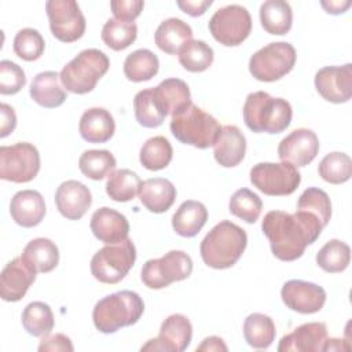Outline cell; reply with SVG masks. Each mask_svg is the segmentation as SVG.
<instances>
[{"label": "cell", "instance_id": "obj_1", "mask_svg": "<svg viewBox=\"0 0 352 352\" xmlns=\"http://www.w3.org/2000/svg\"><path fill=\"white\" fill-rule=\"evenodd\" d=\"M324 227L316 216L305 210L287 213L268 212L261 223L263 234L268 238L272 254L282 261L300 258L308 245H312Z\"/></svg>", "mask_w": 352, "mask_h": 352}, {"label": "cell", "instance_id": "obj_2", "mask_svg": "<svg viewBox=\"0 0 352 352\" xmlns=\"http://www.w3.org/2000/svg\"><path fill=\"white\" fill-rule=\"evenodd\" d=\"M248 245L245 230L230 220L217 223L202 239L199 252L204 263L214 270L232 267Z\"/></svg>", "mask_w": 352, "mask_h": 352}, {"label": "cell", "instance_id": "obj_3", "mask_svg": "<svg viewBox=\"0 0 352 352\" xmlns=\"http://www.w3.org/2000/svg\"><path fill=\"white\" fill-rule=\"evenodd\" d=\"M243 121L253 132L280 133L292 122L293 110L283 98H272L265 91H256L246 96L243 104Z\"/></svg>", "mask_w": 352, "mask_h": 352}, {"label": "cell", "instance_id": "obj_4", "mask_svg": "<svg viewBox=\"0 0 352 352\" xmlns=\"http://www.w3.org/2000/svg\"><path fill=\"white\" fill-rule=\"evenodd\" d=\"M144 312L142 297L131 290H121L99 300L92 311L95 327L103 333H116L121 327L135 324Z\"/></svg>", "mask_w": 352, "mask_h": 352}, {"label": "cell", "instance_id": "obj_5", "mask_svg": "<svg viewBox=\"0 0 352 352\" xmlns=\"http://www.w3.org/2000/svg\"><path fill=\"white\" fill-rule=\"evenodd\" d=\"M169 126L172 135L180 143L197 148H209L214 146L221 132L219 121L192 102L172 116Z\"/></svg>", "mask_w": 352, "mask_h": 352}, {"label": "cell", "instance_id": "obj_6", "mask_svg": "<svg viewBox=\"0 0 352 352\" xmlns=\"http://www.w3.org/2000/svg\"><path fill=\"white\" fill-rule=\"evenodd\" d=\"M110 60L107 55L96 48H88L74 56L60 70L63 87L73 94L82 95L91 92L96 82L107 73Z\"/></svg>", "mask_w": 352, "mask_h": 352}, {"label": "cell", "instance_id": "obj_7", "mask_svg": "<svg viewBox=\"0 0 352 352\" xmlns=\"http://www.w3.org/2000/svg\"><path fill=\"white\" fill-rule=\"evenodd\" d=\"M136 260V249L132 239L106 245L91 260V274L102 283L114 285L125 278Z\"/></svg>", "mask_w": 352, "mask_h": 352}, {"label": "cell", "instance_id": "obj_8", "mask_svg": "<svg viewBox=\"0 0 352 352\" xmlns=\"http://www.w3.org/2000/svg\"><path fill=\"white\" fill-rule=\"evenodd\" d=\"M296 58V50L290 43H270L250 56L249 72L258 81L272 82L292 72Z\"/></svg>", "mask_w": 352, "mask_h": 352}, {"label": "cell", "instance_id": "obj_9", "mask_svg": "<svg viewBox=\"0 0 352 352\" xmlns=\"http://www.w3.org/2000/svg\"><path fill=\"white\" fill-rule=\"evenodd\" d=\"M191 272V257L183 250H170L160 258L147 260L142 267L140 279L148 289H164L188 278Z\"/></svg>", "mask_w": 352, "mask_h": 352}, {"label": "cell", "instance_id": "obj_10", "mask_svg": "<svg viewBox=\"0 0 352 352\" xmlns=\"http://www.w3.org/2000/svg\"><path fill=\"white\" fill-rule=\"evenodd\" d=\"M250 182L265 195L283 197L297 190L301 175L289 162H258L250 169Z\"/></svg>", "mask_w": 352, "mask_h": 352}, {"label": "cell", "instance_id": "obj_11", "mask_svg": "<svg viewBox=\"0 0 352 352\" xmlns=\"http://www.w3.org/2000/svg\"><path fill=\"white\" fill-rule=\"evenodd\" d=\"M208 28L217 43L226 47H236L249 37L252 18L245 7L230 4L219 8L212 15Z\"/></svg>", "mask_w": 352, "mask_h": 352}, {"label": "cell", "instance_id": "obj_12", "mask_svg": "<svg viewBox=\"0 0 352 352\" xmlns=\"http://www.w3.org/2000/svg\"><path fill=\"white\" fill-rule=\"evenodd\" d=\"M40 170L38 150L28 142L0 147V177L12 183H28Z\"/></svg>", "mask_w": 352, "mask_h": 352}, {"label": "cell", "instance_id": "obj_13", "mask_svg": "<svg viewBox=\"0 0 352 352\" xmlns=\"http://www.w3.org/2000/svg\"><path fill=\"white\" fill-rule=\"evenodd\" d=\"M51 33L62 43H73L85 32V18L74 0H50L45 3Z\"/></svg>", "mask_w": 352, "mask_h": 352}, {"label": "cell", "instance_id": "obj_14", "mask_svg": "<svg viewBox=\"0 0 352 352\" xmlns=\"http://www.w3.org/2000/svg\"><path fill=\"white\" fill-rule=\"evenodd\" d=\"M192 338V326L187 316L182 314L169 315L161 324L157 338L148 340L142 351H165L183 352L187 349Z\"/></svg>", "mask_w": 352, "mask_h": 352}, {"label": "cell", "instance_id": "obj_15", "mask_svg": "<svg viewBox=\"0 0 352 352\" xmlns=\"http://www.w3.org/2000/svg\"><path fill=\"white\" fill-rule=\"evenodd\" d=\"M315 88L327 102L345 103L352 96V65L326 66L315 74Z\"/></svg>", "mask_w": 352, "mask_h": 352}, {"label": "cell", "instance_id": "obj_16", "mask_svg": "<svg viewBox=\"0 0 352 352\" xmlns=\"http://www.w3.org/2000/svg\"><path fill=\"white\" fill-rule=\"evenodd\" d=\"M283 304L298 314L319 312L326 302V292L322 286L300 279L287 280L280 290Z\"/></svg>", "mask_w": 352, "mask_h": 352}, {"label": "cell", "instance_id": "obj_17", "mask_svg": "<svg viewBox=\"0 0 352 352\" xmlns=\"http://www.w3.org/2000/svg\"><path fill=\"white\" fill-rule=\"evenodd\" d=\"M319 153V139L312 129L298 128L283 138L278 146V157L282 162L305 166Z\"/></svg>", "mask_w": 352, "mask_h": 352}, {"label": "cell", "instance_id": "obj_18", "mask_svg": "<svg viewBox=\"0 0 352 352\" xmlns=\"http://www.w3.org/2000/svg\"><path fill=\"white\" fill-rule=\"evenodd\" d=\"M36 271L19 256L11 260L0 275V296L4 301L15 302L23 298L36 279Z\"/></svg>", "mask_w": 352, "mask_h": 352}, {"label": "cell", "instance_id": "obj_19", "mask_svg": "<svg viewBox=\"0 0 352 352\" xmlns=\"http://www.w3.org/2000/svg\"><path fill=\"white\" fill-rule=\"evenodd\" d=\"M327 340V327L323 322H309L283 336L278 352H320Z\"/></svg>", "mask_w": 352, "mask_h": 352}, {"label": "cell", "instance_id": "obj_20", "mask_svg": "<svg viewBox=\"0 0 352 352\" xmlns=\"http://www.w3.org/2000/svg\"><path fill=\"white\" fill-rule=\"evenodd\" d=\"M59 213L67 220H80L92 204L89 188L77 180L63 182L55 192Z\"/></svg>", "mask_w": 352, "mask_h": 352}, {"label": "cell", "instance_id": "obj_21", "mask_svg": "<svg viewBox=\"0 0 352 352\" xmlns=\"http://www.w3.org/2000/svg\"><path fill=\"white\" fill-rule=\"evenodd\" d=\"M91 231L100 242L113 245L128 238L129 223L126 217L107 206L99 208L94 212L89 223Z\"/></svg>", "mask_w": 352, "mask_h": 352}, {"label": "cell", "instance_id": "obj_22", "mask_svg": "<svg viewBox=\"0 0 352 352\" xmlns=\"http://www.w3.org/2000/svg\"><path fill=\"white\" fill-rule=\"evenodd\" d=\"M12 220L25 228L38 226L45 216V202L43 195L36 190L18 191L10 204Z\"/></svg>", "mask_w": 352, "mask_h": 352}, {"label": "cell", "instance_id": "obj_23", "mask_svg": "<svg viewBox=\"0 0 352 352\" xmlns=\"http://www.w3.org/2000/svg\"><path fill=\"white\" fill-rule=\"evenodd\" d=\"M246 153V139L235 125L221 126V132L213 146V155L217 164L232 168L242 162Z\"/></svg>", "mask_w": 352, "mask_h": 352}, {"label": "cell", "instance_id": "obj_24", "mask_svg": "<svg viewBox=\"0 0 352 352\" xmlns=\"http://www.w3.org/2000/svg\"><path fill=\"white\" fill-rule=\"evenodd\" d=\"M154 102L158 110L166 117L183 110L191 103L188 85L180 78H166L153 88Z\"/></svg>", "mask_w": 352, "mask_h": 352}, {"label": "cell", "instance_id": "obj_25", "mask_svg": "<svg viewBox=\"0 0 352 352\" xmlns=\"http://www.w3.org/2000/svg\"><path fill=\"white\" fill-rule=\"evenodd\" d=\"M116 131V122L109 110L91 107L85 110L78 122V132L88 143H106Z\"/></svg>", "mask_w": 352, "mask_h": 352}, {"label": "cell", "instance_id": "obj_26", "mask_svg": "<svg viewBox=\"0 0 352 352\" xmlns=\"http://www.w3.org/2000/svg\"><path fill=\"white\" fill-rule=\"evenodd\" d=\"M143 206L153 213L166 212L176 199V187L164 177H154L142 182L138 191Z\"/></svg>", "mask_w": 352, "mask_h": 352}, {"label": "cell", "instance_id": "obj_27", "mask_svg": "<svg viewBox=\"0 0 352 352\" xmlns=\"http://www.w3.org/2000/svg\"><path fill=\"white\" fill-rule=\"evenodd\" d=\"M29 94L37 104L45 109L59 107L67 98L60 85V76L56 72L38 73L30 84Z\"/></svg>", "mask_w": 352, "mask_h": 352}, {"label": "cell", "instance_id": "obj_28", "mask_svg": "<svg viewBox=\"0 0 352 352\" xmlns=\"http://www.w3.org/2000/svg\"><path fill=\"white\" fill-rule=\"evenodd\" d=\"M154 40L161 51L169 55H176L184 44L192 40V30L184 21L179 18H168L157 28Z\"/></svg>", "mask_w": 352, "mask_h": 352}, {"label": "cell", "instance_id": "obj_29", "mask_svg": "<svg viewBox=\"0 0 352 352\" xmlns=\"http://www.w3.org/2000/svg\"><path fill=\"white\" fill-rule=\"evenodd\" d=\"M208 220V209L202 202L184 201L172 217V227L175 232L184 238L195 236Z\"/></svg>", "mask_w": 352, "mask_h": 352}, {"label": "cell", "instance_id": "obj_30", "mask_svg": "<svg viewBox=\"0 0 352 352\" xmlns=\"http://www.w3.org/2000/svg\"><path fill=\"white\" fill-rule=\"evenodd\" d=\"M260 22L270 34L283 36L292 29L293 12L287 1L267 0L260 7Z\"/></svg>", "mask_w": 352, "mask_h": 352}, {"label": "cell", "instance_id": "obj_31", "mask_svg": "<svg viewBox=\"0 0 352 352\" xmlns=\"http://www.w3.org/2000/svg\"><path fill=\"white\" fill-rule=\"evenodd\" d=\"M22 257L36 272H51L59 263V250L48 238L32 239L23 249Z\"/></svg>", "mask_w": 352, "mask_h": 352}, {"label": "cell", "instance_id": "obj_32", "mask_svg": "<svg viewBox=\"0 0 352 352\" xmlns=\"http://www.w3.org/2000/svg\"><path fill=\"white\" fill-rule=\"evenodd\" d=\"M275 336V323L268 315L254 312L243 322V337L252 348L267 349L274 342Z\"/></svg>", "mask_w": 352, "mask_h": 352}, {"label": "cell", "instance_id": "obj_33", "mask_svg": "<svg viewBox=\"0 0 352 352\" xmlns=\"http://www.w3.org/2000/svg\"><path fill=\"white\" fill-rule=\"evenodd\" d=\"M160 69V60L154 52L146 48L131 52L124 62V74L129 81L142 82L151 80Z\"/></svg>", "mask_w": 352, "mask_h": 352}, {"label": "cell", "instance_id": "obj_34", "mask_svg": "<svg viewBox=\"0 0 352 352\" xmlns=\"http://www.w3.org/2000/svg\"><path fill=\"white\" fill-rule=\"evenodd\" d=\"M52 309L43 301L28 304L22 312V326L33 337H44L54 329Z\"/></svg>", "mask_w": 352, "mask_h": 352}, {"label": "cell", "instance_id": "obj_35", "mask_svg": "<svg viewBox=\"0 0 352 352\" xmlns=\"http://www.w3.org/2000/svg\"><path fill=\"white\" fill-rule=\"evenodd\" d=\"M139 175L131 169H117L111 172L106 182V192L116 202H128L135 198L140 188Z\"/></svg>", "mask_w": 352, "mask_h": 352}, {"label": "cell", "instance_id": "obj_36", "mask_svg": "<svg viewBox=\"0 0 352 352\" xmlns=\"http://www.w3.org/2000/svg\"><path fill=\"white\" fill-rule=\"evenodd\" d=\"M173 150L169 140L164 136L147 139L140 148V164L148 170H161L172 161Z\"/></svg>", "mask_w": 352, "mask_h": 352}, {"label": "cell", "instance_id": "obj_37", "mask_svg": "<svg viewBox=\"0 0 352 352\" xmlns=\"http://www.w3.org/2000/svg\"><path fill=\"white\" fill-rule=\"evenodd\" d=\"M116 158L109 150H87L78 160L81 173L92 180H102L116 169Z\"/></svg>", "mask_w": 352, "mask_h": 352}, {"label": "cell", "instance_id": "obj_38", "mask_svg": "<svg viewBox=\"0 0 352 352\" xmlns=\"http://www.w3.org/2000/svg\"><path fill=\"white\" fill-rule=\"evenodd\" d=\"M351 261L349 246L340 241L331 239L324 243V246L316 253V264L326 272L336 274L346 270Z\"/></svg>", "mask_w": 352, "mask_h": 352}, {"label": "cell", "instance_id": "obj_39", "mask_svg": "<svg viewBox=\"0 0 352 352\" xmlns=\"http://www.w3.org/2000/svg\"><path fill=\"white\" fill-rule=\"evenodd\" d=\"M180 65L191 73H201L213 63V50L202 40H190L179 51Z\"/></svg>", "mask_w": 352, "mask_h": 352}, {"label": "cell", "instance_id": "obj_40", "mask_svg": "<svg viewBox=\"0 0 352 352\" xmlns=\"http://www.w3.org/2000/svg\"><path fill=\"white\" fill-rule=\"evenodd\" d=\"M100 36L109 48L114 51H122L136 40L138 26L135 22H124L111 18L103 25Z\"/></svg>", "mask_w": 352, "mask_h": 352}, {"label": "cell", "instance_id": "obj_41", "mask_svg": "<svg viewBox=\"0 0 352 352\" xmlns=\"http://www.w3.org/2000/svg\"><path fill=\"white\" fill-rule=\"evenodd\" d=\"M318 172L324 182L330 184H342L352 176V160L345 153H330L319 162Z\"/></svg>", "mask_w": 352, "mask_h": 352}, {"label": "cell", "instance_id": "obj_42", "mask_svg": "<svg viewBox=\"0 0 352 352\" xmlns=\"http://www.w3.org/2000/svg\"><path fill=\"white\" fill-rule=\"evenodd\" d=\"M263 209V202L260 197L250 191L249 188L236 190L230 198L228 210L231 214L239 217L241 220L253 224L258 220Z\"/></svg>", "mask_w": 352, "mask_h": 352}, {"label": "cell", "instance_id": "obj_43", "mask_svg": "<svg viewBox=\"0 0 352 352\" xmlns=\"http://www.w3.org/2000/svg\"><path fill=\"white\" fill-rule=\"evenodd\" d=\"M298 210L312 213L319 219L323 227H326L331 217V202L326 191L318 187H308L298 198Z\"/></svg>", "mask_w": 352, "mask_h": 352}, {"label": "cell", "instance_id": "obj_44", "mask_svg": "<svg viewBox=\"0 0 352 352\" xmlns=\"http://www.w3.org/2000/svg\"><path fill=\"white\" fill-rule=\"evenodd\" d=\"M133 109L136 121L144 128H157L162 125L165 116L158 110L154 96L153 88L142 89L135 95Z\"/></svg>", "mask_w": 352, "mask_h": 352}, {"label": "cell", "instance_id": "obj_45", "mask_svg": "<svg viewBox=\"0 0 352 352\" xmlns=\"http://www.w3.org/2000/svg\"><path fill=\"white\" fill-rule=\"evenodd\" d=\"M12 48L18 58L32 62L38 59L43 55L45 43L38 30L32 28H25L15 34Z\"/></svg>", "mask_w": 352, "mask_h": 352}, {"label": "cell", "instance_id": "obj_46", "mask_svg": "<svg viewBox=\"0 0 352 352\" xmlns=\"http://www.w3.org/2000/svg\"><path fill=\"white\" fill-rule=\"evenodd\" d=\"M26 84V76L21 66L11 60L0 62V94L15 95Z\"/></svg>", "mask_w": 352, "mask_h": 352}, {"label": "cell", "instance_id": "obj_47", "mask_svg": "<svg viewBox=\"0 0 352 352\" xmlns=\"http://www.w3.org/2000/svg\"><path fill=\"white\" fill-rule=\"evenodd\" d=\"M110 7L116 19L133 22L140 15L144 3L142 0H113Z\"/></svg>", "mask_w": 352, "mask_h": 352}, {"label": "cell", "instance_id": "obj_48", "mask_svg": "<svg viewBox=\"0 0 352 352\" xmlns=\"http://www.w3.org/2000/svg\"><path fill=\"white\" fill-rule=\"evenodd\" d=\"M40 352H73L74 346L70 341V338L62 333L56 334H47L41 337V341L38 344Z\"/></svg>", "mask_w": 352, "mask_h": 352}, {"label": "cell", "instance_id": "obj_49", "mask_svg": "<svg viewBox=\"0 0 352 352\" xmlns=\"http://www.w3.org/2000/svg\"><path fill=\"white\" fill-rule=\"evenodd\" d=\"M16 126V116L14 109L7 104H0V138L8 136Z\"/></svg>", "mask_w": 352, "mask_h": 352}, {"label": "cell", "instance_id": "obj_50", "mask_svg": "<svg viewBox=\"0 0 352 352\" xmlns=\"http://www.w3.org/2000/svg\"><path fill=\"white\" fill-rule=\"evenodd\" d=\"M212 0H186V1H177V7L188 14L190 16H199L204 15L205 11L212 6Z\"/></svg>", "mask_w": 352, "mask_h": 352}, {"label": "cell", "instance_id": "obj_51", "mask_svg": "<svg viewBox=\"0 0 352 352\" xmlns=\"http://www.w3.org/2000/svg\"><path fill=\"white\" fill-rule=\"evenodd\" d=\"M198 351H206V352H212V351H228L227 345L224 344V341L220 338V337H216V336H210V337H206L201 345L197 346V352Z\"/></svg>", "mask_w": 352, "mask_h": 352}, {"label": "cell", "instance_id": "obj_52", "mask_svg": "<svg viewBox=\"0 0 352 352\" xmlns=\"http://www.w3.org/2000/svg\"><path fill=\"white\" fill-rule=\"evenodd\" d=\"M322 7L326 10V12L333 14V15H338L345 12L349 7H351V1L349 0H337V1H320Z\"/></svg>", "mask_w": 352, "mask_h": 352}, {"label": "cell", "instance_id": "obj_53", "mask_svg": "<svg viewBox=\"0 0 352 352\" xmlns=\"http://www.w3.org/2000/svg\"><path fill=\"white\" fill-rule=\"evenodd\" d=\"M323 351H351V345L346 344L345 340L327 338L323 345Z\"/></svg>", "mask_w": 352, "mask_h": 352}]
</instances>
